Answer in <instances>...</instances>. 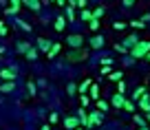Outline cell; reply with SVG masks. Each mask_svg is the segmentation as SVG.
Masks as SVG:
<instances>
[{
    "instance_id": "52a82bcc",
    "label": "cell",
    "mask_w": 150,
    "mask_h": 130,
    "mask_svg": "<svg viewBox=\"0 0 150 130\" xmlns=\"http://www.w3.org/2000/svg\"><path fill=\"white\" fill-rule=\"evenodd\" d=\"M20 11V0H11V7L9 9H5V13L7 16H16Z\"/></svg>"
},
{
    "instance_id": "4dcf8cb0",
    "label": "cell",
    "mask_w": 150,
    "mask_h": 130,
    "mask_svg": "<svg viewBox=\"0 0 150 130\" xmlns=\"http://www.w3.org/2000/svg\"><path fill=\"white\" fill-rule=\"evenodd\" d=\"M112 71H110V64H104L102 66V75H110Z\"/></svg>"
},
{
    "instance_id": "b9f144b4",
    "label": "cell",
    "mask_w": 150,
    "mask_h": 130,
    "mask_svg": "<svg viewBox=\"0 0 150 130\" xmlns=\"http://www.w3.org/2000/svg\"><path fill=\"white\" fill-rule=\"evenodd\" d=\"M139 130H148V126H144V128H139Z\"/></svg>"
},
{
    "instance_id": "d590c367",
    "label": "cell",
    "mask_w": 150,
    "mask_h": 130,
    "mask_svg": "<svg viewBox=\"0 0 150 130\" xmlns=\"http://www.w3.org/2000/svg\"><path fill=\"white\" fill-rule=\"evenodd\" d=\"M18 24H20V27H22V29H24V31H31V27H29V24H27V22H22V20H20V22H18Z\"/></svg>"
},
{
    "instance_id": "f546056e",
    "label": "cell",
    "mask_w": 150,
    "mask_h": 130,
    "mask_svg": "<svg viewBox=\"0 0 150 130\" xmlns=\"http://www.w3.org/2000/svg\"><path fill=\"white\" fill-rule=\"evenodd\" d=\"M124 90H126V84H124V82H117V93L124 95Z\"/></svg>"
},
{
    "instance_id": "836d02e7",
    "label": "cell",
    "mask_w": 150,
    "mask_h": 130,
    "mask_svg": "<svg viewBox=\"0 0 150 130\" xmlns=\"http://www.w3.org/2000/svg\"><path fill=\"white\" fill-rule=\"evenodd\" d=\"M0 35H7V27H5V22H0Z\"/></svg>"
},
{
    "instance_id": "8fae6325",
    "label": "cell",
    "mask_w": 150,
    "mask_h": 130,
    "mask_svg": "<svg viewBox=\"0 0 150 130\" xmlns=\"http://www.w3.org/2000/svg\"><path fill=\"white\" fill-rule=\"evenodd\" d=\"M64 27H66V18L64 16H57L55 18V31H64Z\"/></svg>"
},
{
    "instance_id": "ffe728a7",
    "label": "cell",
    "mask_w": 150,
    "mask_h": 130,
    "mask_svg": "<svg viewBox=\"0 0 150 130\" xmlns=\"http://www.w3.org/2000/svg\"><path fill=\"white\" fill-rule=\"evenodd\" d=\"M75 7H66V20H69V22H73V20H75Z\"/></svg>"
},
{
    "instance_id": "f1b7e54d",
    "label": "cell",
    "mask_w": 150,
    "mask_h": 130,
    "mask_svg": "<svg viewBox=\"0 0 150 130\" xmlns=\"http://www.w3.org/2000/svg\"><path fill=\"white\" fill-rule=\"evenodd\" d=\"M135 124H139L141 128H144V126H146V119H144L141 115H135Z\"/></svg>"
},
{
    "instance_id": "7c38bea8",
    "label": "cell",
    "mask_w": 150,
    "mask_h": 130,
    "mask_svg": "<svg viewBox=\"0 0 150 130\" xmlns=\"http://www.w3.org/2000/svg\"><path fill=\"white\" fill-rule=\"evenodd\" d=\"M77 124H80V119H77V117H66V119H64V126H66V128H77Z\"/></svg>"
},
{
    "instance_id": "e0dca14e",
    "label": "cell",
    "mask_w": 150,
    "mask_h": 130,
    "mask_svg": "<svg viewBox=\"0 0 150 130\" xmlns=\"http://www.w3.org/2000/svg\"><path fill=\"white\" fill-rule=\"evenodd\" d=\"M77 115H80V117H77V119H80V124H88V115H86V112H84V106H82L80 108V112H77Z\"/></svg>"
},
{
    "instance_id": "7402d4cb",
    "label": "cell",
    "mask_w": 150,
    "mask_h": 130,
    "mask_svg": "<svg viewBox=\"0 0 150 130\" xmlns=\"http://www.w3.org/2000/svg\"><path fill=\"white\" fill-rule=\"evenodd\" d=\"M104 13H106V9H104V7H97V9L93 11V18L99 20V18H104Z\"/></svg>"
},
{
    "instance_id": "8d00e7d4",
    "label": "cell",
    "mask_w": 150,
    "mask_h": 130,
    "mask_svg": "<svg viewBox=\"0 0 150 130\" xmlns=\"http://www.w3.org/2000/svg\"><path fill=\"white\" fill-rule=\"evenodd\" d=\"M75 90H77V86H75V84H69V93L75 95Z\"/></svg>"
},
{
    "instance_id": "2e32d148",
    "label": "cell",
    "mask_w": 150,
    "mask_h": 130,
    "mask_svg": "<svg viewBox=\"0 0 150 130\" xmlns=\"http://www.w3.org/2000/svg\"><path fill=\"white\" fill-rule=\"evenodd\" d=\"M80 18L84 20V22H91V20H93V11H88V9H82Z\"/></svg>"
},
{
    "instance_id": "277c9868",
    "label": "cell",
    "mask_w": 150,
    "mask_h": 130,
    "mask_svg": "<svg viewBox=\"0 0 150 130\" xmlns=\"http://www.w3.org/2000/svg\"><path fill=\"white\" fill-rule=\"evenodd\" d=\"M66 44L73 47V49H80L82 44H84V37H82V35H69V37H66Z\"/></svg>"
},
{
    "instance_id": "4316f807",
    "label": "cell",
    "mask_w": 150,
    "mask_h": 130,
    "mask_svg": "<svg viewBox=\"0 0 150 130\" xmlns=\"http://www.w3.org/2000/svg\"><path fill=\"white\" fill-rule=\"evenodd\" d=\"M126 27H128V24H126V22H119V20H117L115 24H112V29H115V31H124Z\"/></svg>"
},
{
    "instance_id": "f35d334b",
    "label": "cell",
    "mask_w": 150,
    "mask_h": 130,
    "mask_svg": "<svg viewBox=\"0 0 150 130\" xmlns=\"http://www.w3.org/2000/svg\"><path fill=\"white\" fill-rule=\"evenodd\" d=\"M77 7H82V9H86V0H77Z\"/></svg>"
},
{
    "instance_id": "83f0119b",
    "label": "cell",
    "mask_w": 150,
    "mask_h": 130,
    "mask_svg": "<svg viewBox=\"0 0 150 130\" xmlns=\"http://www.w3.org/2000/svg\"><path fill=\"white\" fill-rule=\"evenodd\" d=\"M91 97H95V99L99 97V88H97V86H95V84H93V86H91Z\"/></svg>"
},
{
    "instance_id": "60d3db41",
    "label": "cell",
    "mask_w": 150,
    "mask_h": 130,
    "mask_svg": "<svg viewBox=\"0 0 150 130\" xmlns=\"http://www.w3.org/2000/svg\"><path fill=\"white\" fill-rule=\"evenodd\" d=\"M146 121H148V124H150V112H148V115H146Z\"/></svg>"
},
{
    "instance_id": "ee69618b",
    "label": "cell",
    "mask_w": 150,
    "mask_h": 130,
    "mask_svg": "<svg viewBox=\"0 0 150 130\" xmlns=\"http://www.w3.org/2000/svg\"><path fill=\"white\" fill-rule=\"evenodd\" d=\"M75 130H82V128H75Z\"/></svg>"
},
{
    "instance_id": "7bdbcfd3",
    "label": "cell",
    "mask_w": 150,
    "mask_h": 130,
    "mask_svg": "<svg viewBox=\"0 0 150 130\" xmlns=\"http://www.w3.org/2000/svg\"><path fill=\"white\" fill-rule=\"evenodd\" d=\"M146 57H148V62H150V53H148V55H146Z\"/></svg>"
},
{
    "instance_id": "e575fe53",
    "label": "cell",
    "mask_w": 150,
    "mask_h": 130,
    "mask_svg": "<svg viewBox=\"0 0 150 130\" xmlns=\"http://www.w3.org/2000/svg\"><path fill=\"white\" fill-rule=\"evenodd\" d=\"M80 102H82V106H88V97H86V95H82Z\"/></svg>"
},
{
    "instance_id": "5b68a950",
    "label": "cell",
    "mask_w": 150,
    "mask_h": 130,
    "mask_svg": "<svg viewBox=\"0 0 150 130\" xmlns=\"http://www.w3.org/2000/svg\"><path fill=\"white\" fill-rule=\"evenodd\" d=\"M51 47H53V42H49L47 37H38V49H40V51L49 53V51H51Z\"/></svg>"
},
{
    "instance_id": "d6986e66",
    "label": "cell",
    "mask_w": 150,
    "mask_h": 130,
    "mask_svg": "<svg viewBox=\"0 0 150 130\" xmlns=\"http://www.w3.org/2000/svg\"><path fill=\"white\" fill-rule=\"evenodd\" d=\"M29 49H31V44H29V42H18V51H20V53H27Z\"/></svg>"
},
{
    "instance_id": "6da1fadb",
    "label": "cell",
    "mask_w": 150,
    "mask_h": 130,
    "mask_svg": "<svg viewBox=\"0 0 150 130\" xmlns=\"http://www.w3.org/2000/svg\"><path fill=\"white\" fill-rule=\"evenodd\" d=\"M148 53H150V42H148V40L137 42L135 47L130 49V55H132V57H137V60H139V57H146Z\"/></svg>"
},
{
    "instance_id": "ab89813d",
    "label": "cell",
    "mask_w": 150,
    "mask_h": 130,
    "mask_svg": "<svg viewBox=\"0 0 150 130\" xmlns=\"http://www.w3.org/2000/svg\"><path fill=\"white\" fill-rule=\"evenodd\" d=\"M42 130H51V126H42Z\"/></svg>"
},
{
    "instance_id": "30bf717a",
    "label": "cell",
    "mask_w": 150,
    "mask_h": 130,
    "mask_svg": "<svg viewBox=\"0 0 150 130\" xmlns=\"http://www.w3.org/2000/svg\"><path fill=\"white\" fill-rule=\"evenodd\" d=\"M60 49H62V44H57V42H53V47H51V51L47 53V57H49V60H53V57H55L57 53H60Z\"/></svg>"
},
{
    "instance_id": "8992f818",
    "label": "cell",
    "mask_w": 150,
    "mask_h": 130,
    "mask_svg": "<svg viewBox=\"0 0 150 130\" xmlns=\"http://www.w3.org/2000/svg\"><path fill=\"white\" fill-rule=\"evenodd\" d=\"M110 104L115 108H124V104H126V97H124V95H119V93H115L112 95V99H110Z\"/></svg>"
},
{
    "instance_id": "4fadbf2b",
    "label": "cell",
    "mask_w": 150,
    "mask_h": 130,
    "mask_svg": "<svg viewBox=\"0 0 150 130\" xmlns=\"http://www.w3.org/2000/svg\"><path fill=\"white\" fill-rule=\"evenodd\" d=\"M0 77H2V79H9V82H13V79H16V73H13V71H9V69H5V71H0Z\"/></svg>"
},
{
    "instance_id": "5bb4252c",
    "label": "cell",
    "mask_w": 150,
    "mask_h": 130,
    "mask_svg": "<svg viewBox=\"0 0 150 130\" xmlns=\"http://www.w3.org/2000/svg\"><path fill=\"white\" fill-rule=\"evenodd\" d=\"M144 95H148L146 93V86H139V88H135V93H132V99L137 102V99H141Z\"/></svg>"
},
{
    "instance_id": "7a4b0ae2",
    "label": "cell",
    "mask_w": 150,
    "mask_h": 130,
    "mask_svg": "<svg viewBox=\"0 0 150 130\" xmlns=\"http://www.w3.org/2000/svg\"><path fill=\"white\" fill-rule=\"evenodd\" d=\"M86 57H88V53H86L84 49H75V51H71L69 55H66V62H84Z\"/></svg>"
},
{
    "instance_id": "44dd1931",
    "label": "cell",
    "mask_w": 150,
    "mask_h": 130,
    "mask_svg": "<svg viewBox=\"0 0 150 130\" xmlns=\"http://www.w3.org/2000/svg\"><path fill=\"white\" fill-rule=\"evenodd\" d=\"M24 55H27V60H35V57H38V49H29V51L27 53H24Z\"/></svg>"
},
{
    "instance_id": "1f68e13d",
    "label": "cell",
    "mask_w": 150,
    "mask_h": 130,
    "mask_svg": "<svg viewBox=\"0 0 150 130\" xmlns=\"http://www.w3.org/2000/svg\"><path fill=\"white\" fill-rule=\"evenodd\" d=\"M27 88H29V93H31V97H33V95H35V84L29 82V84H27Z\"/></svg>"
},
{
    "instance_id": "d4e9b609",
    "label": "cell",
    "mask_w": 150,
    "mask_h": 130,
    "mask_svg": "<svg viewBox=\"0 0 150 130\" xmlns=\"http://www.w3.org/2000/svg\"><path fill=\"white\" fill-rule=\"evenodd\" d=\"M97 110H108V102H104V99H97Z\"/></svg>"
},
{
    "instance_id": "74e56055",
    "label": "cell",
    "mask_w": 150,
    "mask_h": 130,
    "mask_svg": "<svg viewBox=\"0 0 150 130\" xmlns=\"http://www.w3.org/2000/svg\"><path fill=\"white\" fill-rule=\"evenodd\" d=\"M122 2H124V7H132L135 5V0H122Z\"/></svg>"
},
{
    "instance_id": "484cf974",
    "label": "cell",
    "mask_w": 150,
    "mask_h": 130,
    "mask_svg": "<svg viewBox=\"0 0 150 130\" xmlns=\"http://www.w3.org/2000/svg\"><path fill=\"white\" fill-rule=\"evenodd\" d=\"M108 77H110V82H122V73H117V71H112Z\"/></svg>"
},
{
    "instance_id": "ba28073f",
    "label": "cell",
    "mask_w": 150,
    "mask_h": 130,
    "mask_svg": "<svg viewBox=\"0 0 150 130\" xmlns=\"http://www.w3.org/2000/svg\"><path fill=\"white\" fill-rule=\"evenodd\" d=\"M91 47H93V49H102V47H104V35L91 37Z\"/></svg>"
},
{
    "instance_id": "9a60e30c",
    "label": "cell",
    "mask_w": 150,
    "mask_h": 130,
    "mask_svg": "<svg viewBox=\"0 0 150 130\" xmlns=\"http://www.w3.org/2000/svg\"><path fill=\"white\" fill-rule=\"evenodd\" d=\"M91 86H93V84H91V79H84V82H82V84H80V88H77V90H80V93H82V95H86V90H88V88H91Z\"/></svg>"
},
{
    "instance_id": "cb8c5ba5",
    "label": "cell",
    "mask_w": 150,
    "mask_h": 130,
    "mask_svg": "<svg viewBox=\"0 0 150 130\" xmlns=\"http://www.w3.org/2000/svg\"><path fill=\"white\" fill-rule=\"evenodd\" d=\"M88 29H91V31H97V29H99V20H97V18H93V20L88 22Z\"/></svg>"
},
{
    "instance_id": "3957f363",
    "label": "cell",
    "mask_w": 150,
    "mask_h": 130,
    "mask_svg": "<svg viewBox=\"0 0 150 130\" xmlns=\"http://www.w3.org/2000/svg\"><path fill=\"white\" fill-rule=\"evenodd\" d=\"M99 121H102V110H93L88 115V124H86V128H93V126H97Z\"/></svg>"
},
{
    "instance_id": "603a6c76",
    "label": "cell",
    "mask_w": 150,
    "mask_h": 130,
    "mask_svg": "<svg viewBox=\"0 0 150 130\" xmlns=\"http://www.w3.org/2000/svg\"><path fill=\"white\" fill-rule=\"evenodd\" d=\"M13 86H16V82H7L5 86H0V90H2V93H9V90H13Z\"/></svg>"
},
{
    "instance_id": "ac0fdd59",
    "label": "cell",
    "mask_w": 150,
    "mask_h": 130,
    "mask_svg": "<svg viewBox=\"0 0 150 130\" xmlns=\"http://www.w3.org/2000/svg\"><path fill=\"white\" fill-rule=\"evenodd\" d=\"M130 27H132V29H137V31H141V29H146V24H144V20H132Z\"/></svg>"
},
{
    "instance_id": "d6a6232c",
    "label": "cell",
    "mask_w": 150,
    "mask_h": 130,
    "mask_svg": "<svg viewBox=\"0 0 150 130\" xmlns=\"http://www.w3.org/2000/svg\"><path fill=\"white\" fill-rule=\"evenodd\" d=\"M124 108H126L128 112H132V110H135V106H132V102H128V99H126V104H124Z\"/></svg>"
},
{
    "instance_id": "9c48e42d",
    "label": "cell",
    "mask_w": 150,
    "mask_h": 130,
    "mask_svg": "<svg viewBox=\"0 0 150 130\" xmlns=\"http://www.w3.org/2000/svg\"><path fill=\"white\" fill-rule=\"evenodd\" d=\"M139 106H141V110L150 112V95H144V97L139 99Z\"/></svg>"
}]
</instances>
